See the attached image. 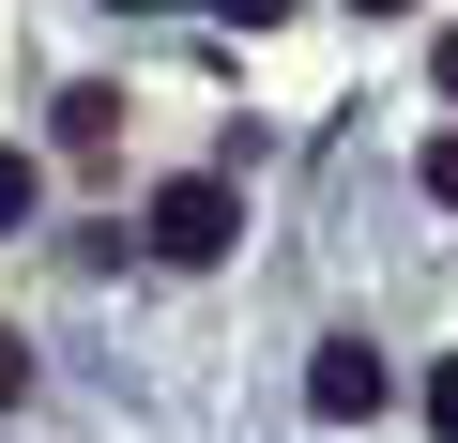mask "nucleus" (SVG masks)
<instances>
[{
  "instance_id": "1",
  "label": "nucleus",
  "mask_w": 458,
  "mask_h": 443,
  "mask_svg": "<svg viewBox=\"0 0 458 443\" xmlns=\"http://www.w3.org/2000/svg\"><path fill=\"white\" fill-rule=\"evenodd\" d=\"M153 260H229V183H214V168H183V183L153 199Z\"/></svg>"
},
{
  "instance_id": "2",
  "label": "nucleus",
  "mask_w": 458,
  "mask_h": 443,
  "mask_svg": "<svg viewBox=\"0 0 458 443\" xmlns=\"http://www.w3.org/2000/svg\"><path fill=\"white\" fill-rule=\"evenodd\" d=\"M306 397H321L336 428H367V413H382V352H367V337H336V352L306 367Z\"/></svg>"
},
{
  "instance_id": "3",
  "label": "nucleus",
  "mask_w": 458,
  "mask_h": 443,
  "mask_svg": "<svg viewBox=\"0 0 458 443\" xmlns=\"http://www.w3.org/2000/svg\"><path fill=\"white\" fill-rule=\"evenodd\" d=\"M123 138V92H62V153H107Z\"/></svg>"
},
{
  "instance_id": "4",
  "label": "nucleus",
  "mask_w": 458,
  "mask_h": 443,
  "mask_svg": "<svg viewBox=\"0 0 458 443\" xmlns=\"http://www.w3.org/2000/svg\"><path fill=\"white\" fill-rule=\"evenodd\" d=\"M16 214H31V153L0 138V230H16Z\"/></svg>"
},
{
  "instance_id": "5",
  "label": "nucleus",
  "mask_w": 458,
  "mask_h": 443,
  "mask_svg": "<svg viewBox=\"0 0 458 443\" xmlns=\"http://www.w3.org/2000/svg\"><path fill=\"white\" fill-rule=\"evenodd\" d=\"M428 428H443V443H458V352H443V367H428Z\"/></svg>"
},
{
  "instance_id": "6",
  "label": "nucleus",
  "mask_w": 458,
  "mask_h": 443,
  "mask_svg": "<svg viewBox=\"0 0 458 443\" xmlns=\"http://www.w3.org/2000/svg\"><path fill=\"white\" fill-rule=\"evenodd\" d=\"M428 199H443V214H458V138H428Z\"/></svg>"
},
{
  "instance_id": "7",
  "label": "nucleus",
  "mask_w": 458,
  "mask_h": 443,
  "mask_svg": "<svg viewBox=\"0 0 458 443\" xmlns=\"http://www.w3.org/2000/svg\"><path fill=\"white\" fill-rule=\"evenodd\" d=\"M214 16H229V31H276V16H291V0H214Z\"/></svg>"
},
{
  "instance_id": "8",
  "label": "nucleus",
  "mask_w": 458,
  "mask_h": 443,
  "mask_svg": "<svg viewBox=\"0 0 458 443\" xmlns=\"http://www.w3.org/2000/svg\"><path fill=\"white\" fill-rule=\"evenodd\" d=\"M16 397H31V352H16V337H0V413H16Z\"/></svg>"
},
{
  "instance_id": "9",
  "label": "nucleus",
  "mask_w": 458,
  "mask_h": 443,
  "mask_svg": "<svg viewBox=\"0 0 458 443\" xmlns=\"http://www.w3.org/2000/svg\"><path fill=\"white\" fill-rule=\"evenodd\" d=\"M428 77H443V92H458V31H443V47H428Z\"/></svg>"
},
{
  "instance_id": "10",
  "label": "nucleus",
  "mask_w": 458,
  "mask_h": 443,
  "mask_svg": "<svg viewBox=\"0 0 458 443\" xmlns=\"http://www.w3.org/2000/svg\"><path fill=\"white\" fill-rule=\"evenodd\" d=\"M352 16H412V0H352Z\"/></svg>"
}]
</instances>
